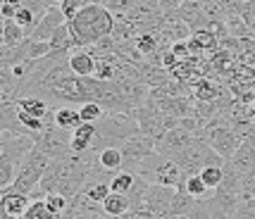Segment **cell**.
<instances>
[{
    "label": "cell",
    "instance_id": "1",
    "mask_svg": "<svg viewBox=\"0 0 255 219\" xmlns=\"http://www.w3.org/2000/svg\"><path fill=\"white\" fill-rule=\"evenodd\" d=\"M67 24L72 29L77 48H89L98 43L103 36H110L115 31V12L108 5L89 2L72 19H67Z\"/></svg>",
    "mask_w": 255,
    "mask_h": 219
},
{
    "label": "cell",
    "instance_id": "2",
    "mask_svg": "<svg viewBox=\"0 0 255 219\" xmlns=\"http://www.w3.org/2000/svg\"><path fill=\"white\" fill-rule=\"evenodd\" d=\"M48 164H50V157L33 143V148L24 155V160L19 162V169H17V176H14L12 186L5 188V191H17V193H29L31 196L33 191L38 188V184H41V176L45 174Z\"/></svg>",
    "mask_w": 255,
    "mask_h": 219
},
{
    "label": "cell",
    "instance_id": "3",
    "mask_svg": "<svg viewBox=\"0 0 255 219\" xmlns=\"http://www.w3.org/2000/svg\"><path fill=\"white\" fill-rule=\"evenodd\" d=\"M172 160L181 167L184 176L198 174L205 164H224V162H227L222 155L217 153V150H215V148H212V145L205 141L203 136H196V138H193L189 145H184V148H181V150H179Z\"/></svg>",
    "mask_w": 255,
    "mask_h": 219
},
{
    "label": "cell",
    "instance_id": "4",
    "mask_svg": "<svg viewBox=\"0 0 255 219\" xmlns=\"http://www.w3.org/2000/svg\"><path fill=\"white\" fill-rule=\"evenodd\" d=\"M138 174L148 179L150 184H162V186H174L179 188L184 184V172L172 157L153 150L150 155H145L141 164H138Z\"/></svg>",
    "mask_w": 255,
    "mask_h": 219
},
{
    "label": "cell",
    "instance_id": "5",
    "mask_svg": "<svg viewBox=\"0 0 255 219\" xmlns=\"http://www.w3.org/2000/svg\"><path fill=\"white\" fill-rule=\"evenodd\" d=\"M33 143L50 160L65 157V155L72 153V131H67V129L57 126V124H50V126H43L41 131L33 133Z\"/></svg>",
    "mask_w": 255,
    "mask_h": 219
},
{
    "label": "cell",
    "instance_id": "6",
    "mask_svg": "<svg viewBox=\"0 0 255 219\" xmlns=\"http://www.w3.org/2000/svg\"><path fill=\"white\" fill-rule=\"evenodd\" d=\"M120 148H122V169L124 172H138L141 160L155 150V138L143 131H138L133 136H129Z\"/></svg>",
    "mask_w": 255,
    "mask_h": 219
},
{
    "label": "cell",
    "instance_id": "7",
    "mask_svg": "<svg viewBox=\"0 0 255 219\" xmlns=\"http://www.w3.org/2000/svg\"><path fill=\"white\" fill-rule=\"evenodd\" d=\"M136 112V119H138V126H141V131L148 133V136H162L167 131V124H165V114H162V110L157 108V103L150 96L138 105V108L133 110Z\"/></svg>",
    "mask_w": 255,
    "mask_h": 219
},
{
    "label": "cell",
    "instance_id": "8",
    "mask_svg": "<svg viewBox=\"0 0 255 219\" xmlns=\"http://www.w3.org/2000/svg\"><path fill=\"white\" fill-rule=\"evenodd\" d=\"M62 217L67 219H100V217H108L105 210H103V203H96L91 200L84 191H79L77 196L69 198V205H67L65 215Z\"/></svg>",
    "mask_w": 255,
    "mask_h": 219
},
{
    "label": "cell",
    "instance_id": "9",
    "mask_svg": "<svg viewBox=\"0 0 255 219\" xmlns=\"http://www.w3.org/2000/svg\"><path fill=\"white\" fill-rule=\"evenodd\" d=\"M177 196L174 186H162V184H150L143 196V203L155 212V217H169V210Z\"/></svg>",
    "mask_w": 255,
    "mask_h": 219
},
{
    "label": "cell",
    "instance_id": "10",
    "mask_svg": "<svg viewBox=\"0 0 255 219\" xmlns=\"http://www.w3.org/2000/svg\"><path fill=\"white\" fill-rule=\"evenodd\" d=\"M193 138H196L193 131L184 129V126H172V129H167L162 136L155 138V150L167 155V157H174V155H177L184 145H189Z\"/></svg>",
    "mask_w": 255,
    "mask_h": 219
},
{
    "label": "cell",
    "instance_id": "11",
    "mask_svg": "<svg viewBox=\"0 0 255 219\" xmlns=\"http://www.w3.org/2000/svg\"><path fill=\"white\" fill-rule=\"evenodd\" d=\"M65 22H67V17L62 14L60 5H53V7H48V12L38 19V24L26 31V38H33V41H50V36L57 31V26H62Z\"/></svg>",
    "mask_w": 255,
    "mask_h": 219
},
{
    "label": "cell",
    "instance_id": "12",
    "mask_svg": "<svg viewBox=\"0 0 255 219\" xmlns=\"http://www.w3.org/2000/svg\"><path fill=\"white\" fill-rule=\"evenodd\" d=\"M208 205H210V217H236L239 196L215 188V193L208 198Z\"/></svg>",
    "mask_w": 255,
    "mask_h": 219
},
{
    "label": "cell",
    "instance_id": "13",
    "mask_svg": "<svg viewBox=\"0 0 255 219\" xmlns=\"http://www.w3.org/2000/svg\"><path fill=\"white\" fill-rule=\"evenodd\" d=\"M96 65H98V57H96L93 50L74 48V53H69V67L79 77H93L96 74Z\"/></svg>",
    "mask_w": 255,
    "mask_h": 219
},
{
    "label": "cell",
    "instance_id": "14",
    "mask_svg": "<svg viewBox=\"0 0 255 219\" xmlns=\"http://www.w3.org/2000/svg\"><path fill=\"white\" fill-rule=\"evenodd\" d=\"M22 160L24 157L14 155L12 150H7V148L0 150V191H5V188L12 186V181H14V176H17V169H19V162H22Z\"/></svg>",
    "mask_w": 255,
    "mask_h": 219
},
{
    "label": "cell",
    "instance_id": "15",
    "mask_svg": "<svg viewBox=\"0 0 255 219\" xmlns=\"http://www.w3.org/2000/svg\"><path fill=\"white\" fill-rule=\"evenodd\" d=\"M96 121H81L77 129L72 131V150L74 153H84V150H91L93 145V138H96Z\"/></svg>",
    "mask_w": 255,
    "mask_h": 219
},
{
    "label": "cell",
    "instance_id": "16",
    "mask_svg": "<svg viewBox=\"0 0 255 219\" xmlns=\"http://www.w3.org/2000/svg\"><path fill=\"white\" fill-rule=\"evenodd\" d=\"M2 205L7 210V217H24L26 208L31 205V196L17 191H2Z\"/></svg>",
    "mask_w": 255,
    "mask_h": 219
},
{
    "label": "cell",
    "instance_id": "17",
    "mask_svg": "<svg viewBox=\"0 0 255 219\" xmlns=\"http://www.w3.org/2000/svg\"><path fill=\"white\" fill-rule=\"evenodd\" d=\"M50 50L53 53H69V50H74L77 48V41H74V36H72V29H69V24H62V26H57V31L50 36Z\"/></svg>",
    "mask_w": 255,
    "mask_h": 219
},
{
    "label": "cell",
    "instance_id": "18",
    "mask_svg": "<svg viewBox=\"0 0 255 219\" xmlns=\"http://www.w3.org/2000/svg\"><path fill=\"white\" fill-rule=\"evenodd\" d=\"M131 208L129 203V196L127 193H117V191H110V196L103 200V210L108 217H124Z\"/></svg>",
    "mask_w": 255,
    "mask_h": 219
},
{
    "label": "cell",
    "instance_id": "19",
    "mask_svg": "<svg viewBox=\"0 0 255 219\" xmlns=\"http://www.w3.org/2000/svg\"><path fill=\"white\" fill-rule=\"evenodd\" d=\"M17 105L26 110L29 114H33V117H41V119L50 112V103L41 98V96H22V98H17Z\"/></svg>",
    "mask_w": 255,
    "mask_h": 219
},
{
    "label": "cell",
    "instance_id": "20",
    "mask_svg": "<svg viewBox=\"0 0 255 219\" xmlns=\"http://www.w3.org/2000/svg\"><path fill=\"white\" fill-rule=\"evenodd\" d=\"M81 121H84V119H81V114H79L77 108L60 105V108L55 110V124H57V126H62V129H67V131H74Z\"/></svg>",
    "mask_w": 255,
    "mask_h": 219
},
{
    "label": "cell",
    "instance_id": "21",
    "mask_svg": "<svg viewBox=\"0 0 255 219\" xmlns=\"http://www.w3.org/2000/svg\"><path fill=\"white\" fill-rule=\"evenodd\" d=\"M24 38H26V29L24 26H19L14 19H5L2 22V41H5L7 48H17L19 43H24Z\"/></svg>",
    "mask_w": 255,
    "mask_h": 219
},
{
    "label": "cell",
    "instance_id": "22",
    "mask_svg": "<svg viewBox=\"0 0 255 219\" xmlns=\"http://www.w3.org/2000/svg\"><path fill=\"white\" fill-rule=\"evenodd\" d=\"M98 164H103L105 169H122V148L120 145H108L98 153Z\"/></svg>",
    "mask_w": 255,
    "mask_h": 219
},
{
    "label": "cell",
    "instance_id": "23",
    "mask_svg": "<svg viewBox=\"0 0 255 219\" xmlns=\"http://www.w3.org/2000/svg\"><path fill=\"white\" fill-rule=\"evenodd\" d=\"M179 188L186 191V193H191L193 198H210V191H212V188H208V184L203 181L200 174H189L186 181H184Z\"/></svg>",
    "mask_w": 255,
    "mask_h": 219
},
{
    "label": "cell",
    "instance_id": "24",
    "mask_svg": "<svg viewBox=\"0 0 255 219\" xmlns=\"http://www.w3.org/2000/svg\"><path fill=\"white\" fill-rule=\"evenodd\" d=\"M222 96V88L217 84H212L210 79H198L196 81V88H193V98L198 100H217Z\"/></svg>",
    "mask_w": 255,
    "mask_h": 219
},
{
    "label": "cell",
    "instance_id": "25",
    "mask_svg": "<svg viewBox=\"0 0 255 219\" xmlns=\"http://www.w3.org/2000/svg\"><path fill=\"white\" fill-rule=\"evenodd\" d=\"M86 196L91 198V200H96V203H103L105 198L110 196V181H86L84 184V188H81Z\"/></svg>",
    "mask_w": 255,
    "mask_h": 219
},
{
    "label": "cell",
    "instance_id": "26",
    "mask_svg": "<svg viewBox=\"0 0 255 219\" xmlns=\"http://www.w3.org/2000/svg\"><path fill=\"white\" fill-rule=\"evenodd\" d=\"M198 174L203 176V181L208 184V188L215 191V188L222 184V179H224V164H205Z\"/></svg>",
    "mask_w": 255,
    "mask_h": 219
},
{
    "label": "cell",
    "instance_id": "27",
    "mask_svg": "<svg viewBox=\"0 0 255 219\" xmlns=\"http://www.w3.org/2000/svg\"><path fill=\"white\" fill-rule=\"evenodd\" d=\"M133 179H136V172H124V169H117L115 176L110 181V188L117 191V193H129L133 186Z\"/></svg>",
    "mask_w": 255,
    "mask_h": 219
},
{
    "label": "cell",
    "instance_id": "28",
    "mask_svg": "<svg viewBox=\"0 0 255 219\" xmlns=\"http://www.w3.org/2000/svg\"><path fill=\"white\" fill-rule=\"evenodd\" d=\"M45 203H48V208L53 212V217H62L67 205H69V198H67L65 193H60V191H50V193L45 196Z\"/></svg>",
    "mask_w": 255,
    "mask_h": 219
},
{
    "label": "cell",
    "instance_id": "29",
    "mask_svg": "<svg viewBox=\"0 0 255 219\" xmlns=\"http://www.w3.org/2000/svg\"><path fill=\"white\" fill-rule=\"evenodd\" d=\"M50 217H53V212L48 208L45 198H33L31 205L26 208V215H24V219H50Z\"/></svg>",
    "mask_w": 255,
    "mask_h": 219
},
{
    "label": "cell",
    "instance_id": "30",
    "mask_svg": "<svg viewBox=\"0 0 255 219\" xmlns=\"http://www.w3.org/2000/svg\"><path fill=\"white\" fill-rule=\"evenodd\" d=\"M191 38H193L203 50H212L215 45H220V36H217L215 31H210V29H196Z\"/></svg>",
    "mask_w": 255,
    "mask_h": 219
},
{
    "label": "cell",
    "instance_id": "31",
    "mask_svg": "<svg viewBox=\"0 0 255 219\" xmlns=\"http://www.w3.org/2000/svg\"><path fill=\"white\" fill-rule=\"evenodd\" d=\"M79 114H81L84 121H98L100 117L105 114V108H103L100 103L89 100V103H81V105H79Z\"/></svg>",
    "mask_w": 255,
    "mask_h": 219
},
{
    "label": "cell",
    "instance_id": "32",
    "mask_svg": "<svg viewBox=\"0 0 255 219\" xmlns=\"http://www.w3.org/2000/svg\"><path fill=\"white\" fill-rule=\"evenodd\" d=\"M17 119H19V124H22L24 129H29L31 133H36V131H41L43 129V119L41 117H33V114H29L26 110H17Z\"/></svg>",
    "mask_w": 255,
    "mask_h": 219
},
{
    "label": "cell",
    "instance_id": "33",
    "mask_svg": "<svg viewBox=\"0 0 255 219\" xmlns=\"http://www.w3.org/2000/svg\"><path fill=\"white\" fill-rule=\"evenodd\" d=\"M12 19L19 24V26H24L26 31H29V29H33V26L38 24V17H36V12H31L29 7H24V5L19 7V10H17V14H14Z\"/></svg>",
    "mask_w": 255,
    "mask_h": 219
},
{
    "label": "cell",
    "instance_id": "34",
    "mask_svg": "<svg viewBox=\"0 0 255 219\" xmlns=\"http://www.w3.org/2000/svg\"><path fill=\"white\" fill-rule=\"evenodd\" d=\"M91 0H60V10H62V14H65L67 19H72L74 14H77L84 5H89Z\"/></svg>",
    "mask_w": 255,
    "mask_h": 219
},
{
    "label": "cell",
    "instance_id": "35",
    "mask_svg": "<svg viewBox=\"0 0 255 219\" xmlns=\"http://www.w3.org/2000/svg\"><path fill=\"white\" fill-rule=\"evenodd\" d=\"M19 7H22V2H19V0H2V2H0V14H2L5 19H12V17L17 14Z\"/></svg>",
    "mask_w": 255,
    "mask_h": 219
}]
</instances>
